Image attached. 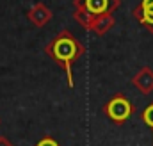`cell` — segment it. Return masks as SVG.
Returning a JSON list of instances; mask_svg holds the SVG:
<instances>
[{
  "instance_id": "cell-1",
  "label": "cell",
  "mask_w": 153,
  "mask_h": 146,
  "mask_svg": "<svg viewBox=\"0 0 153 146\" xmlns=\"http://www.w3.org/2000/svg\"><path fill=\"white\" fill-rule=\"evenodd\" d=\"M45 52L66 70L68 86L73 87V63L80 57V54H84V46L76 41L71 32L61 31L45 46Z\"/></svg>"
},
{
  "instance_id": "cell-6",
  "label": "cell",
  "mask_w": 153,
  "mask_h": 146,
  "mask_svg": "<svg viewBox=\"0 0 153 146\" xmlns=\"http://www.w3.org/2000/svg\"><path fill=\"white\" fill-rule=\"evenodd\" d=\"M139 11H141V22L153 25V0H143Z\"/></svg>"
},
{
  "instance_id": "cell-4",
  "label": "cell",
  "mask_w": 153,
  "mask_h": 146,
  "mask_svg": "<svg viewBox=\"0 0 153 146\" xmlns=\"http://www.w3.org/2000/svg\"><path fill=\"white\" fill-rule=\"evenodd\" d=\"M27 18H29L36 27H45V25L52 20V11L48 9V5H45V4L39 2V4L32 5V7L29 9Z\"/></svg>"
},
{
  "instance_id": "cell-7",
  "label": "cell",
  "mask_w": 153,
  "mask_h": 146,
  "mask_svg": "<svg viewBox=\"0 0 153 146\" xmlns=\"http://www.w3.org/2000/svg\"><path fill=\"white\" fill-rule=\"evenodd\" d=\"M135 84H137V86H139L143 91H148V89H150V87L153 86L152 75H150L148 72H143L141 75H139V77H137V78H135Z\"/></svg>"
},
{
  "instance_id": "cell-8",
  "label": "cell",
  "mask_w": 153,
  "mask_h": 146,
  "mask_svg": "<svg viewBox=\"0 0 153 146\" xmlns=\"http://www.w3.org/2000/svg\"><path fill=\"white\" fill-rule=\"evenodd\" d=\"M143 119H144L146 125H150V127L153 128V105H150V107L144 109V112H143Z\"/></svg>"
},
{
  "instance_id": "cell-3",
  "label": "cell",
  "mask_w": 153,
  "mask_h": 146,
  "mask_svg": "<svg viewBox=\"0 0 153 146\" xmlns=\"http://www.w3.org/2000/svg\"><path fill=\"white\" fill-rule=\"evenodd\" d=\"M76 11H87L91 14H105L117 5V0H75Z\"/></svg>"
},
{
  "instance_id": "cell-2",
  "label": "cell",
  "mask_w": 153,
  "mask_h": 146,
  "mask_svg": "<svg viewBox=\"0 0 153 146\" xmlns=\"http://www.w3.org/2000/svg\"><path fill=\"white\" fill-rule=\"evenodd\" d=\"M105 112H107V116H109L112 121L123 123L125 119L130 118V114H132V105H130V102H128L125 96L117 95V96H114V98L105 105Z\"/></svg>"
},
{
  "instance_id": "cell-10",
  "label": "cell",
  "mask_w": 153,
  "mask_h": 146,
  "mask_svg": "<svg viewBox=\"0 0 153 146\" xmlns=\"http://www.w3.org/2000/svg\"><path fill=\"white\" fill-rule=\"evenodd\" d=\"M0 146H13V143H11L5 136H0Z\"/></svg>"
},
{
  "instance_id": "cell-9",
  "label": "cell",
  "mask_w": 153,
  "mask_h": 146,
  "mask_svg": "<svg viewBox=\"0 0 153 146\" xmlns=\"http://www.w3.org/2000/svg\"><path fill=\"white\" fill-rule=\"evenodd\" d=\"M36 146H59V143L55 139H52V137H43Z\"/></svg>"
},
{
  "instance_id": "cell-5",
  "label": "cell",
  "mask_w": 153,
  "mask_h": 146,
  "mask_svg": "<svg viewBox=\"0 0 153 146\" xmlns=\"http://www.w3.org/2000/svg\"><path fill=\"white\" fill-rule=\"evenodd\" d=\"M112 25H114V18H112L111 13H105V14H93V22H91L89 31H93V32H96V34H105Z\"/></svg>"
}]
</instances>
